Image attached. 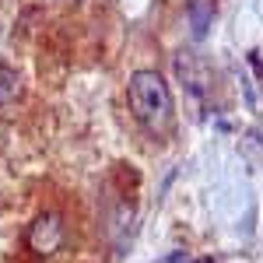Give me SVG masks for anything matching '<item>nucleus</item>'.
Wrapping results in <instances>:
<instances>
[{
	"label": "nucleus",
	"instance_id": "obj_4",
	"mask_svg": "<svg viewBox=\"0 0 263 263\" xmlns=\"http://www.w3.org/2000/svg\"><path fill=\"white\" fill-rule=\"evenodd\" d=\"M14 99H18V74L7 70V67H0V109Z\"/></svg>",
	"mask_w": 263,
	"mask_h": 263
},
{
	"label": "nucleus",
	"instance_id": "obj_2",
	"mask_svg": "<svg viewBox=\"0 0 263 263\" xmlns=\"http://www.w3.org/2000/svg\"><path fill=\"white\" fill-rule=\"evenodd\" d=\"M28 246H32V253H39V256H53L63 246L60 214H39V218L32 221V228H28Z\"/></svg>",
	"mask_w": 263,
	"mask_h": 263
},
{
	"label": "nucleus",
	"instance_id": "obj_1",
	"mask_svg": "<svg viewBox=\"0 0 263 263\" xmlns=\"http://www.w3.org/2000/svg\"><path fill=\"white\" fill-rule=\"evenodd\" d=\"M130 109L141 126H147L151 134H162L172 123V91L165 84L162 74L155 70H137L130 78Z\"/></svg>",
	"mask_w": 263,
	"mask_h": 263
},
{
	"label": "nucleus",
	"instance_id": "obj_3",
	"mask_svg": "<svg viewBox=\"0 0 263 263\" xmlns=\"http://www.w3.org/2000/svg\"><path fill=\"white\" fill-rule=\"evenodd\" d=\"M214 18V4L211 0H193L190 4V21H193V35H203L207 25Z\"/></svg>",
	"mask_w": 263,
	"mask_h": 263
}]
</instances>
